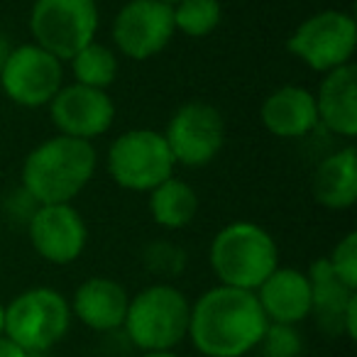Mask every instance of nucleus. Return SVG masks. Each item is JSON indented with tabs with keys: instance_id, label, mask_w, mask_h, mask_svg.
I'll return each mask as SVG.
<instances>
[{
	"instance_id": "f257e3e1",
	"label": "nucleus",
	"mask_w": 357,
	"mask_h": 357,
	"mask_svg": "<svg viewBox=\"0 0 357 357\" xmlns=\"http://www.w3.org/2000/svg\"><path fill=\"white\" fill-rule=\"evenodd\" d=\"M269 321L255 291L218 287L191 303L189 337L206 357H243L259 347Z\"/></svg>"
},
{
	"instance_id": "f03ea898",
	"label": "nucleus",
	"mask_w": 357,
	"mask_h": 357,
	"mask_svg": "<svg viewBox=\"0 0 357 357\" xmlns=\"http://www.w3.org/2000/svg\"><path fill=\"white\" fill-rule=\"evenodd\" d=\"M98 169V152L93 142L54 135L40 142L22 162L20 186L45 204H74Z\"/></svg>"
},
{
	"instance_id": "7ed1b4c3",
	"label": "nucleus",
	"mask_w": 357,
	"mask_h": 357,
	"mask_svg": "<svg viewBox=\"0 0 357 357\" xmlns=\"http://www.w3.org/2000/svg\"><path fill=\"white\" fill-rule=\"evenodd\" d=\"M208 264L223 287L257 291L279 267V245L267 228L252 220H233L213 235Z\"/></svg>"
},
{
	"instance_id": "20e7f679",
	"label": "nucleus",
	"mask_w": 357,
	"mask_h": 357,
	"mask_svg": "<svg viewBox=\"0 0 357 357\" xmlns=\"http://www.w3.org/2000/svg\"><path fill=\"white\" fill-rule=\"evenodd\" d=\"M189 316L191 303L184 291L159 282L130 298L123 331L142 352L174 350L189 335Z\"/></svg>"
},
{
	"instance_id": "39448f33",
	"label": "nucleus",
	"mask_w": 357,
	"mask_h": 357,
	"mask_svg": "<svg viewBox=\"0 0 357 357\" xmlns=\"http://www.w3.org/2000/svg\"><path fill=\"white\" fill-rule=\"evenodd\" d=\"M105 172L123 191L149 194L174 176L176 164L164 142L162 130L132 128L110 142L105 152Z\"/></svg>"
},
{
	"instance_id": "423d86ee",
	"label": "nucleus",
	"mask_w": 357,
	"mask_h": 357,
	"mask_svg": "<svg viewBox=\"0 0 357 357\" xmlns=\"http://www.w3.org/2000/svg\"><path fill=\"white\" fill-rule=\"evenodd\" d=\"M69 298L52 287H32L6 306V331L25 352L52 350L71 328Z\"/></svg>"
},
{
	"instance_id": "0eeeda50",
	"label": "nucleus",
	"mask_w": 357,
	"mask_h": 357,
	"mask_svg": "<svg viewBox=\"0 0 357 357\" xmlns=\"http://www.w3.org/2000/svg\"><path fill=\"white\" fill-rule=\"evenodd\" d=\"M357 50V22L355 15L337 8L318 10L296 25L289 35L287 52L306 69L316 74H328L352 64Z\"/></svg>"
},
{
	"instance_id": "6e6552de",
	"label": "nucleus",
	"mask_w": 357,
	"mask_h": 357,
	"mask_svg": "<svg viewBox=\"0 0 357 357\" xmlns=\"http://www.w3.org/2000/svg\"><path fill=\"white\" fill-rule=\"evenodd\" d=\"M98 0H35L30 8L32 42L69 61L98 37Z\"/></svg>"
},
{
	"instance_id": "1a4fd4ad",
	"label": "nucleus",
	"mask_w": 357,
	"mask_h": 357,
	"mask_svg": "<svg viewBox=\"0 0 357 357\" xmlns=\"http://www.w3.org/2000/svg\"><path fill=\"white\" fill-rule=\"evenodd\" d=\"M176 167H208L225 147V118L215 105L189 100L178 105L162 130Z\"/></svg>"
},
{
	"instance_id": "9d476101",
	"label": "nucleus",
	"mask_w": 357,
	"mask_h": 357,
	"mask_svg": "<svg viewBox=\"0 0 357 357\" xmlns=\"http://www.w3.org/2000/svg\"><path fill=\"white\" fill-rule=\"evenodd\" d=\"M64 86V61L35 42L17 45L0 69V89L20 108H47Z\"/></svg>"
},
{
	"instance_id": "9b49d317",
	"label": "nucleus",
	"mask_w": 357,
	"mask_h": 357,
	"mask_svg": "<svg viewBox=\"0 0 357 357\" xmlns=\"http://www.w3.org/2000/svg\"><path fill=\"white\" fill-rule=\"evenodd\" d=\"M174 35L172 6L159 0H128L110 25L115 52L130 61L154 59L172 45Z\"/></svg>"
},
{
	"instance_id": "f8f14e48",
	"label": "nucleus",
	"mask_w": 357,
	"mask_h": 357,
	"mask_svg": "<svg viewBox=\"0 0 357 357\" xmlns=\"http://www.w3.org/2000/svg\"><path fill=\"white\" fill-rule=\"evenodd\" d=\"M27 238L45 262L66 267L86 252L89 225L74 204H45L27 220Z\"/></svg>"
},
{
	"instance_id": "ddd939ff",
	"label": "nucleus",
	"mask_w": 357,
	"mask_h": 357,
	"mask_svg": "<svg viewBox=\"0 0 357 357\" xmlns=\"http://www.w3.org/2000/svg\"><path fill=\"white\" fill-rule=\"evenodd\" d=\"M47 108L56 132L84 142L103 137L115 123V103L108 91L81 84H64Z\"/></svg>"
},
{
	"instance_id": "4468645a",
	"label": "nucleus",
	"mask_w": 357,
	"mask_h": 357,
	"mask_svg": "<svg viewBox=\"0 0 357 357\" xmlns=\"http://www.w3.org/2000/svg\"><path fill=\"white\" fill-rule=\"evenodd\" d=\"M313 98L318 125L352 142L357 137V66L345 64L323 74Z\"/></svg>"
},
{
	"instance_id": "2eb2a0df",
	"label": "nucleus",
	"mask_w": 357,
	"mask_h": 357,
	"mask_svg": "<svg viewBox=\"0 0 357 357\" xmlns=\"http://www.w3.org/2000/svg\"><path fill=\"white\" fill-rule=\"evenodd\" d=\"M264 130L279 139L308 137L318 128V110L313 91L306 86L287 84L274 89L259 105Z\"/></svg>"
},
{
	"instance_id": "dca6fc26",
	"label": "nucleus",
	"mask_w": 357,
	"mask_h": 357,
	"mask_svg": "<svg viewBox=\"0 0 357 357\" xmlns=\"http://www.w3.org/2000/svg\"><path fill=\"white\" fill-rule=\"evenodd\" d=\"M259 306L269 323H284L296 326L311 316V282L308 274L296 267H282L279 264L255 291Z\"/></svg>"
},
{
	"instance_id": "f3484780",
	"label": "nucleus",
	"mask_w": 357,
	"mask_h": 357,
	"mask_svg": "<svg viewBox=\"0 0 357 357\" xmlns=\"http://www.w3.org/2000/svg\"><path fill=\"white\" fill-rule=\"evenodd\" d=\"M128 289L110 277H91L81 282L69 301L71 316L96 333H113L123 328L128 313Z\"/></svg>"
},
{
	"instance_id": "a211bd4d",
	"label": "nucleus",
	"mask_w": 357,
	"mask_h": 357,
	"mask_svg": "<svg viewBox=\"0 0 357 357\" xmlns=\"http://www.w3.org/2000/svg\"><path fill=\"white\" fill-rule=\"evenodd\" d=\"M313 199L328 211H347L357 201V149L355 144L323 157L313 172Z\"/></svg>"
},
{
	"instance_id": "6ab92c4d",
	"label": "nucleus",
	"mask_w": 357,
	"mask_h": 357,
	"mask_svg": "<svg viewBox=\"0 0 357 357\" xmlns=\"http://www.w3.org/2000/svg\"><path fill=\"white\" fill-rule=\"evenodd\" d=\"M306 274L308 282H311V316L318 318L323 331L342 333V313H345L347 303L357 291L335 277V272L326 262V257L316 259Z\"/></svg>"
},
{
	"instance_id": "aec40b11",
	"label": "nucleus",
	"mask_w": 357,
	"mask_h": 357,
	"mask_svg": "<svg viewBox=\"0 0 357 357\" xmlns=\"http://www.w3.org/2000/svg\"><path fill=\"white\" fill-rule=\"evenodd\" d=\"M147 196L149 215L164 230H181L194 223L196 215H199L201 199L194 186L184 178L169 176Z\"/></svg>"
},
{
	"instance_id": "412c9836",
	"label": "nucleus",
	"mask_w": 357,
	"mask_h": 357,
	"mask_svg": "<svg viewBox=\"0 0 357 357\" xmlns=\"http://www.w3.org/2000/svg\"><path fill=\"white\" fill-rule=\"evenodd\" d=\"M66 64L71 66V76L74 84L89 86V89H100L108 91L115 84L120 74V56L113 47L100 45L98 40H93L91 45H86L81 52H76Z\"/></svg>"
},
{
	"instance_id": "4be33fe9",
	"label": "nucleus",
	"mask_w": 357,
	"mask_h": 357,
	"mask_svg": "<svg viewBox=\"0 0 357 357\" xmlns=\"http://www.w3.org/2000/svg\"><path fill=\"white\" fill-rule=\"evenodd\" d=\"M174 30L191 40L213 35L223 22V6L220 0H178L172 6Z\"/></svg>"
},
{
	"instance_id": "5701e85b",
	"label": "nucleus",
	"mask_w": 357,
	"mask_h": 357,
	"mask_svg": "<svg viewBox=\"0 0 357 357\" xmlns=\"http://www.w3.org/2000/svg\"><path fill=\"white\" fill-rule=\"evenodd\" d=\"M186 262H189L186 250L176 243H169V240H154L142 250V264L154 277H178V274H184Z\"/></svg>"
},
{
	"instance_id": "b1692460",
	"label": "nucleus",
	"mask_w": 357,
	"mask_h": 357,
	"mask_svg": "<svg viewBox=\"0 0 357 357\" xmlns=\"http://www.w3.org/2000/svg\"><path fill=\"white\" fill-rule=\"evenodd\" d=\"M326 262L342 284L357 291V233H347L345 238L337 240Z\"/></svg>"
},
{
	"instance_id": "393cba45",
	"label": "nucleus",
	"mask_w": 357,
	"mask_h": 357,
	"mask_svg": "<svg viewBox=\"0 0 357 357\" xmlns=\"http://www.w3.org/2000/svg\"><path fill=\"white\" fill-rule=\"evenodd\" d=\"M262 350L267 357H298L301 355V335L296 326H284V323H269L262 335Z\"/></svg>"
},
{
	"instance_id": "a878e982",
	"label": "nucleus",
	"mask_w": 357,
	"mask_h": 357,
	"mask_svg": "<svg viewBox=\"0 0 357 357\" xmlns=\"http://www.w3.org/2000/svg\"><path fill=\"white\" fill-rule=\"evenodd\" d=\"M342 333H345L350 340L357 337V294L350 298L345 313H342Z\"/></svg>"
},
{
	"instance_id": "bb28decb",
	"label": "nucleus",
	"mask_w": 357,
	"mask_h": 357,
	"mask_svg": "<svg viewBox=\"0 0 357 357\" xmlns=\"http://www.w3.org/2000/svg\"><path fill=\"white\" fill-rule=\"evenodd\" d=\"M0 357H30V352H25L20 345H15L10 337L0 335Z\"/></svg>"
},
{
	"instance_id": "cd10ccee",
	"label": "nucleus",
	"mask_w": 357,
	"mask_h": 357,
	"mask_svg": "<svg viewBox=\"0 0 357 357\" xmlns=\"http://www.w3.org/2000/svg\"><path fill=\"white\" fill-rule=\"evenodd\" d=\"M10 50H13V45H10V40H8V35L0 32V69L6 64V56L10 54Z\"/></svg>"
},
{
	"instance_id": "c85d7f7f",
	"label": "nucleus",
	"mask_w": 357,
	"mask_h": 357,
	"mask_svg": "<svg viewBox=\"0 0 357 357\" xmlns=\"http://www.w3.org/2000/svg\"><path fill=\"white\" fill-rule=\"evenodd\" d=\"M142 357H178V355L172 350H164V352H142Z\"/></svg>"
},
{
	"instance_id": "c756f323",
	"label": "nucleus",
	"mask_w": 357,
	"mask_h": 357,
	"mask_svg": "<svg viewBox=\"0 0 357 357\" xmlns=\"http://www.w3.org/2000/svg\"><path fill=\"white\" fill-rule=\"evenodd\" d=\"M3 331H6V306L0 303V335H3Z\"/></svg>"
},
{
	"instance_id": "7c9ffc66",
	"label": "nucleus",
	"mask_w": 357,
	"mask_h": 357,
	"mask_svg": "<svg viewBox=\"0 0 357 357\" xmlns=\"http://www.w3.org/2000/svg\"><path fill=\"white\" fill-rule=\"evenodd\" d=\"M159 3H164V6H176L178 0H159Z\"/></svg>"
}]
</instances>
